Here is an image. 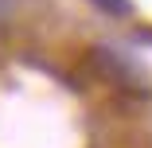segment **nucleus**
Here are the masks:
<instances>
[{
    "mask_svg": "<svg viewBox=\"0 0 152 148\" xmlns=\"http://www.w3.org/2000/svg\"><path fill=\"white\" fill-rule=\"evenodd\" d=\"M98 8H105V12H113V16H129L133 8H129V0H94Z\"/></svg>",
    "mask_w": 152,
    "mask_h": 148,
    "instance_id": "1",
    "label": "nucleus"
},
{
    "mask_svg": "<svg viewBox=\"0 0 152 148\" xmlns=\"http://www.w3.org/2000/svg\"><path fill=\"white\" fill-rule=\"evenodd\" d=\"M140 39H152V31H140Z\"/></svg>",
    "mask_w": 152,
    "mask_h": 148,
    "instance_id": "2",
    "label": "nucleus"
}]
</instances>
